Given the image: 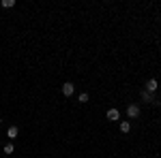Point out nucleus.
<instances>
[{
	"instance_id": "obj_1",
	"label": "nucleus",
	"mask_w": 161,
	"mask_h": 158,
	"mask_svg": "<svg viewBox=\"0 0 161 158\" xmlns=\"http://www.w3.org/2000/svg\"><path fill=\"white\" fill-rule=\"evenodd\" d=\"M157 88H159V84H157V79H148V81H146V92H150V94H155V92H157Z\"/></svg>"
},
{
	"instance_id": "obj_2",
	"label": "nucleus",
	"mask_w": 161,
	"mask_h": 158,
	"mask_svg": "<svg viewBox=\"0 0 161 158\" xmlns=\"http://www.w3.org/2000/svg\"><path fill=\"white\" fill-rule=\"evenodd\" d=\"M73 92H75V85L71 84V81H67V84L62 85V94H64V96H71Z\"/></svg>"
},
{
	"instance_id": "obj_3",
	"label": "nucleus",
	"mask_w": 161,
	"mask_h": 158,
	"mask_svg": "<svg viewBox=\"0 0 161 158\" xmlns=\"http://www.w3.org/2000/svg\"><path fill=\"white\" fill-rule=\"evenodd\" d=\"M127 115H129V118H137V115H140V107H137V105H129V107H127Z\"/></svg>"
},
{
	"instance_id": "obj_4",
	"label": "nucleus",
	"mask_w": 161,
	"mask_h": 158,
	"mask_svg": "<svg viewBox=\"0 0 161 158\" xmlns=\"http://www.w3.org/2000/svg\"><path fill=\"white\" fill-rule=\"evenodd\" d=\"M153 94H150V92H146V90H142V100H144V103H153Z\"/></svg>"
},
{
	"instance_id": "obj_5",
	"label": "nucleus",
	"mask_w": 161,
	"mask_h": 158,
	"mask_svg": "<svg viewBox=\"0 0 161 158\" xmlns=\"http://www.w3.org/2000/svg\"><path fill=\"white\" fill-rule=\"evenodd\" d=\"M118 118H120V113H118L116 109H110V111H108V120H118Z\"/></svg>"
},
{
	"instance_id": "obj_6",
	"label": "nucleus",
	"mask_w": 161,
	"mask_h": 158,
	"mask_svg": "<svg viewBox=\"0 0 161 158\" xmlns=\"http://www.w3.org/2000/svg\"><path fill=\"white\" fill-rule=\"evenodd\" d=\"M7 135H9V139H15V137H17V126H11V128L7 130Z\"/></svg>"
},
{
	"instance_id": "obj_7",
	"label": "nucleus",
	"mask_w": 161,
	"mask_h": 158,
	"mask_svg": "<svg viewBox=\"0 0 161 158\" xmlns=\"http://www.w3.org/2000/svg\"><path fill=\"white\" fill-rule=\"evenodd\" d=\"M120 130H123V133H129V130H131V124H129V122H120Z\"/></svg>"
},
{
	"instance_id": "obj_8",
	"label": "nucleus",
	"mask_w": 161,
	"mask_h": 158,
	"mask_svg": "<svg viewBox=\"0 0 161 158\" xmlns=\"http://www.w3.org/2000/svg\"><path fill=\"white\" fill-rule=\"evenodd\" d=\"M80 103H88V94H86V92L80 94Z\"/></svg>"
},
{
	"instance_id": "obj_9",
	"label": "nucleus",
	"mask_w": 161,
	"mask_h": 158,
	"mask_svg": "<svg viewBox=\"0 0 161 158\" xmlns=\"http://www.w3.org/2000/svg\"><path fill=\"white\" fill-rule=\"evenodd\" d=\"M13 4H15L13 0H2V7H7V9H9V7H13Z\"/></svg>"
},
{
	"instance_id": "obj_10",
	"label": "nucleus",
	"mask_w": 161,
	"mask_h": 158,
	"mask_svg": "<svg viewBox=\"0 0 161 158\" xmlns=\"http://www.w3.org/2000/svg\"><path fill=\"white\" fill-rule=\"evenodd\" d=\"M11 152H13V145H11V143H7V145H4V154H11Z\"/></svg>"
},
{
	"instance_id": "obj_11",
	"label": "nucleus",
	"mask_w": 161,
	"mask_h": 158,
	"mask_svg": "<svg viewBox=\"0 0 161 158\" xmlns=\"http://www.w3.org/2000/svg\"><path fill=\"white\" fill-rule=\"evenodd\" d=\"M0 122H2V120H0Z\"/></svg>"
}]
</instances>
